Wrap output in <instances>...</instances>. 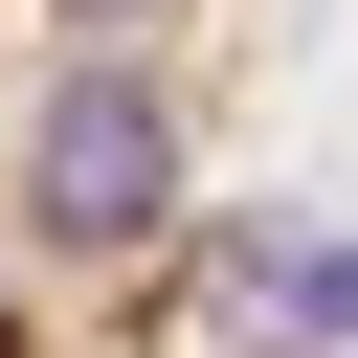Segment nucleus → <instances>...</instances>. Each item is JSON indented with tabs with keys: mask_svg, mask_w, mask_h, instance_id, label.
<instances>
[{
	"mask_svg": "<svg viewBox=\"0 0 358 358\" xmlns=\"http://www.w3.org/2000/svg\"><path fill=\"white\" fill-rule=\"evenodd\" d=\"M268 0H0V358H157L224 268Z\"/></svg>",
	"mask_w": 358,
	"mask_h": 358,
	"instance_id": "nucleus-1",
	"label": "nucleus"
}]
</instances>
